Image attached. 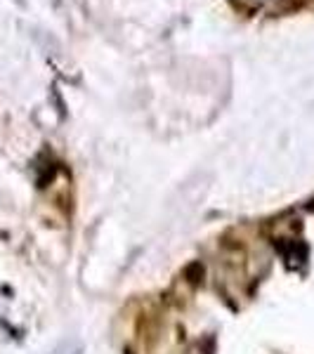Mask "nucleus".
Listing matches in <instances>:
<instances>
[{
    "mask_svg": "<svg viewBox=\"0 0 314 354\" xmlns=\"http://www.w3.org/2000/svg\"><path fill=\"white\" fill-rule=\"evenodd\" d=\"M185 279L190 283H194V286H198V283L203 281V267H201V262H192V265L185 270Z\"/></svg>",
    "mask_w": 314,
    "mask_h": 354,
    "instance_id": "nucleus-1",
    "label": "nucleus"
},
{
    "mask_svg": "<svg viewBox=\"0 0 314 354\" xmlns=\"http://www.w3.org/2000/svg\"><path fill=\"white\" fill-rule=\"evenodd\" d=\"M53 354H83V347L73 340H66V342H62Z\"/></svg>",
    "mask_w": 314,
    "mask_h": 354,
    "instance_id": "nucleus-2",
    "label": "nucleus"
},
{
    "mask_svg": "<svg viewBox=\"0 0 314 354\" xmlns=\"http://www.w3.org/2000/svg\"><path fill=\"white\" fill-rule=\"evenodd\" d=\"M307 208H310V210H314V201H312L310 205H307Z\"/></svg>",
    "mask_w": 314,
    "mask_h": 354,
    "instance_id": "nucleus-3",
    "label": "nucleus"
}]
</instances>
